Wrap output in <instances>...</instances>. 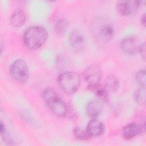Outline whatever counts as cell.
Wrapping results in <instances>:
<instances>
[{"label":"cell","mask_w":146,"mask_h":146,"mask_svg":"<svg viewBox=\"0 0 146 146\" xmlns=\"http://www.w3.org/2000/svg\"><path fill=\"white\" fill-rule=\"evenodd\" d=\"M120 82L118 78L114 75H109L104 80V88L107 92L114 93L119 88Z\"/></svg>","instance_id":"14"},{"label":"cell","mask_w":146,"mask_h":146,"mask_svg":"<svg viewBox=\"0 0 146 146\" xmlns=\"http://www.w3.org/2000/svg\"><path fill=\"white\" fill-rule=\"evenodd\" d=\"M141 3L142 2L137 1H119L116 3V9L121 15L129 16L137 11Z\"/></svg>","instance_id":"8"},{"label":"cell","mask_w":146,"mask_h":146,"mask_svg":"<svg viewBox=\"0 0 146 146\" xmlns=\"http://www.w3.org/2000/svg\"><path fill=\"white\" fill-rule=\"evenodd\" d=\"M42 97L45 103L54 115L58 117H64L66 115V104L55 91L51 88H46L42 93Z\"/></svg>","instance_id":"2"},{"label":"cell","mask_w":146,"mask_h":146,"mask_svg":"<svg viewBox=\"0 0 146 146\" xmlns=\"http://www.w3.org/2000/svg\"><path fill=\"white\" fill-rule=\"evenodd\" d=\"M74 135L76 139L79 140L86 141L90 139L91 137L88 134L86 130L83 129L81 127H75L74 129Z\"/></svg>","instance_id":"18"},{"label":"cell","mask_w":146,"mask_h":146,"mask_svg":"<svg viewBox=\"0 0 146 146\" xmlns=\"http://www.w3.org/2000/svg\"><path fill=\"white\" fill-rule=\"evenodd\" d=\"M142 126L136 123H131L127 124L123 129V134L126 139H131L143 132Z\"/></svg>","instance_id":"12"},{"label":"cell","mask_w":146,"mask_h":146,"mask_svg":"<svg viewBox=\"0 0 146 146\" xmlns=\"http://www.w3.org/2000/svg\"><path fill=\"white\" fill-rule=\"evenodd\" d=\"M68 26V22L64 18H60L58 19L55 25V30L56 33L60 35L63 34Z\"/></svg>","instance_id":"16"},{"label":"cell","mask_w":146,"mask_h":146,"mask_svg":"<svg viewBox=\"0 0 146 146\" xmlns=\"http://www.w3.org/2000/svg\"><path fill=\"white\" fill-rule=\"evenodd\" d=\"M146 75H145V70L144 69L139 71L135 76V79L139 86L141 87L145 88L146 83Z\"/></svg>","instance_id":"19"},{"label":"cell","mask_w":146,"mask_h":146,"mask_svg":"<svg viewBox=\"0 0 146 146\" xmlns=\"http://www.w3.org/2000/svg\"><path fill=\"white\" fill-rule=\"evenodd\" d=\"M87 89L93 92L101 101L104 102H107L108 101V97L107 91L105 88L100 85L99 83L96 84H88Z\"/></svg>","instance_id":"15"},{"label":"cell","mask_w":146,"mask_h":146,"mask_svg":"<svg viewBox=\"0 0 146 146\" xmlns=\"http://www.w3.org/2000/svg\"><path fill=\"white\" fill-rule=\"evenodd\" d=\"M135 100L140 104H144L145 103V88L140 87L136 90L133 94Z\"/></svg>","instance_id":"17"},{"label":"cell","mask_w":146,"mask_h":146,"mask_svg":"<svg viewBox=\"0 0 146 146\" xmlns=\"http://www.w3.org/2000/svg\"><path fill=\"white\" fill-rule=\"evenodd\" d=\"M0 132H1V135L2 137V140L5 142L6 144L9 145H11L13 144V141L10 138L9 134L5 128V126L3 125V123L1 122L0 124Z\"/></svg>","instance_id":"20"},{"label":"cell","mask_w":146,"mask_h":146,"mask_svg":"<svg viewBox=\"0 0 146 146\" xmlns=\"http://www.w3.org/2000/svg\"><path fill=\"white\" fill-rule=\"evenodd\" d=\"M80 75L73 71H66L60 74L58 78V83L62 90L67 94L75 92L80 84Z\"/></svg>","instance_id":"3"},{"label":"cell","mask_w":146,"mask_h":146,"mask_svg":"<svg viewBox=\"0 0 146 146\" xmlns=\"http://www.w3.org/2000/svg\"><path fill=\"white\" fill-rule=\"evenodd\" d=\"M141 23L144 26H145V14H144L141 17Z\"/></svg>","instance_id":"22"},{"label":"cell","mask_w":146,"mask_h":146,"mask_svg":"<svg viewBox=\"0 0 146 146\" xmlns=\"http://www.w3.org/2000/svg\"><path fill=\"white\" fill-rule=\"evenodd\" d=\"M10 74L11 77L20 84L26 83L29 79V69L26 62L21 59L14 61L10 65Z\"/></svg>","instance_id":"4"},{"label":"cell","mask_w":146,"mask_h":146,"mask_svg":"<svg viewBox=\"0 0 146 146\" xmlns=\"http://www.w3.org/2000/svg\"><path fill=\"white\" fill-rule=\"evenodd\" d=\"M139 52L141 54V56L143 57V59L145 60V43H141L140 50H139Z\"/></svg>","instance_id":"21"},{"label":"cell","mask_w":146,"mask_h":146,"mask_svg":"<svg viewBox=\"0 0 146 146\" xmlns=\"http://www.w3.org/2000/svg\"><path fill=\"white\" fill-rule=\"evenodd\" d=\"M141 43L135 36H127L123 38L120 42V47L122 51L127 54L135 55L139 52Z\"/></svg>","instance_id":"6"},{"label":"cell","mask_w":146,"mask_h":146,"mask_svg":"<svg viewBox=\"0 0 146 146\" xmlns=\"http://www.w3.org/2000/svg\"><path fill=\"white\" fill-rule=\"evenodd\" d=\"M94 33L100 42L106 43L110 41L114 35L113 26L104 20L98 21L94 27Z\"/></svg>","instance_id":"5"},{"label":"cell","mask_w":146,"mask_h":146,"mask_svg":"<svg viewBox=\"0 0 146 146\" xmlns=\"http://www.w3.org/2000/svg\"><path fill=\"white\" fill-rule=\"evenodd\" d=\"M104 129V124L96 118L90 120L86 127V131L90 137H98L102 135Z\"/></svg>","instance_id":"10"},{"label":"cell","mask_w":146,"mask_h":146,"mask_svg":"<svg viewBox=\"0 0 146 146\" xmlns=\"http://www.w3.org/2000/svg\"><path fill=\"white\" fill-rule=\"evenodd\" d=\"M26 21V15L22 9H16L11 14L10 19L11 25L15 27H20L23 26Z\"/></svg>","instance_id":"13"},{"label":"cell","mask_w":146,"mask_h":146,"mask_svg":"<svg viewBox=\"0 0 146 146\" xmlns=\"http://www.w3.org/2000/svg\"><path fill=\"white\" fill-rule=\"evenodd\" d=\"M48 38V33L45 28L40 26H33L24 33L23 40L25 44L30 49L35 50L41 47Z\"/></svg>","instance_id":"1"},{"label":"cell","mask_w":146,"mask_h":146,"mask_svg":"<svg viewBox=\"0 0 146 146\" xmlns=\"http://www.w3.org/2000/svg\"><path fill=\"white\" fill-rule=\"evenodd\" d=\"M103 104L99 99H92L90 100L86 107L87 114L92 118H96L102 112Z\"/></svg>","instance_id":"11"},{"label":"cell","mask_w":146,"mask_h":146,"mask_svg":"<svg viewBox=\"0 0 146 146\" xmlns=\"http://www.w3.org/2000/svg\"><path fill=\"white\" fill-rule=\"evenodd\" d=\"M68 40L72 49L76 52H82L86 47L84 36L79 30H74L70 33Z\"/></svg>","instance_id":"7"},{"label":"cell","mask_w":146,"mask_h":146,"mask_svg":"<svg viewBox=\"0 0 146 146\" xmlns=\"http://www.w3.org/2000/svg\"><path fill=\"white\" fill-rule=\"evenodd\" d=\"M83 76L88 84H98L102 78L101 68L98 65H91L84 71Z\"/></svg>","instance_id":"9"}]
</instances>
